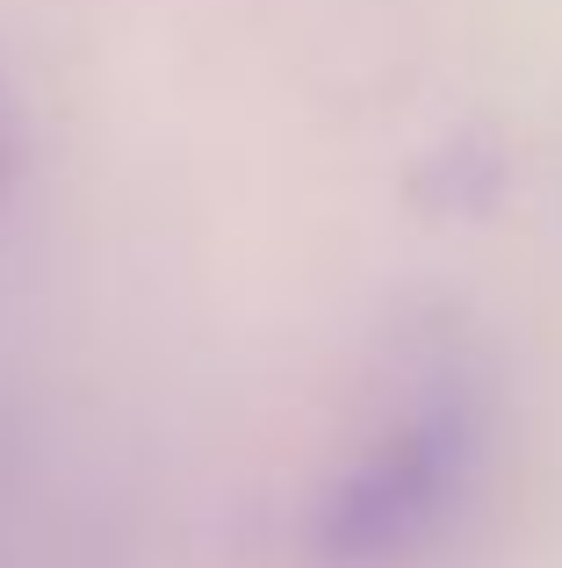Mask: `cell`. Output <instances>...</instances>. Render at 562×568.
<instances>
[{
  "mask_svg": "<svg viewBox=\"0 0 562 568\" xmlns=\"http://www.w3.org/2000/svg\"><path fill=\"white\" fill-rule=\"evenodd\" d=\"M483 417L462 382H425L390 410V425L368 432L318 497V555L332 568H404L425 547L448 540V526L476 497Z\"/></svg>",
  "mask_w": 562,
  "mask_h": 568,
  "instance_id": "6da1fadb",
  "label": "cell"
},
{
  "mask_svg": "<svg viewBox=\"0 0 562 568\" xmlns=\"http://www.w3.org/2000/svg\"><path fill=\"white\" fill-rule=\"evenodd\" d=\"M0 166H8V159H0Z\"/></svg>",
  "mask_w": 562,
  "mask_h": 568,
  "instance_id": "7a4b0ae2",
  "label": "cell"
}]
</instances>
